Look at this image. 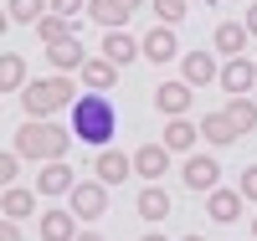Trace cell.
Here are the masks:
<instances>
[{
  "label": "cell",
  "instance_id": "obj_1",
  "mask_svg": "<svg viewBox=\"0 0 257 241\" xmlns=\"http://www.w3.org/2000/svg\"><path fill=\"white\" fill-rule=\"evenodd\" d=\"M72 134L93 149H108L113 144V128H118V108H113V93H82L72 108Z\"/></svg>",
  "mask_w": 257,
  "mask_h": 241
},
{
  "label": "cell",
  "instance_id": "obj_2",
  "mask_svg": "<svg viewBox=\"0 0 257 241\" xmlns=\"http://www.w3.org/2000/svg\"><path fill=\"white\" fill-rule=\"evenodd\" d=\"M72 128H62V123H47V118H31V123H21L16 128V154L21 159H31V164H52L62 159L72 149Z\"/></svg>",
  "mask_w": 257,
  "mask_h": 241
},
{
  "label": "cell",
  "instance_id": "obj_3",
  "mask_svg": "<svg viewBox=\"0 0 257 241\" xmlns=\"http://www.w3.org/2000/svg\"><path fill=\"white\" fill-rule=\"evenodd\" d=\"M77 98L82 93H77V82L67 72H52V77L21 87V108H26V118H52V113H62V108H72Z\"/></svg>",
  "mask_w": 257,
  "mask_h": 241
},
{
  "label": "cell",
  "instance_id": "obj_4",
  "mask_svg": "<svg viewBox=\"0 0 257 241\" xmlns=\"http://www.w3.org/2000/svg\"><path fill=\"white\" fill-rule=\"evenodd\" d=\"M67 205H72V215H77V221H98V215L108 210V185H103V180L77 185V190L67 195Z\"/></svg>",
  "mask_w": 257,
  "mask_h": 241
},
{
  "label": "cell",
  "instance_id": "obj_5",
  "mask_svg": "<svg viewBox=\"0 0 257 241\" xmlns=\"http://www.w3.org/2000/svg\"><path fill=\"white\" fill-rule=\"evenodd\" d=\"M139 6H144V0H88V16L98 21L103 31H123L128 16H134Z\"/></svg>",
  "mask_w": 257,
  "mask_h": 241
},
{
  "label": "cell",
  "instance_id": "obj_6",
  "mask_svg": "<svg viewBox=\"0 0 257 241\" xmlns=\"http://www.w3.org/2000/svg\"><path fill=\"white\" fill-rule=\"evenodd\" d=\"M190 98H196V87H190L185 77H180V82H160V87H155V108H160L165 118H185V113H190Z\"/></svg>",
  "mask_w": 257,
  "mask_h": 241
},
{
  "label": "cell",
  "instance_id": "obj_7",
  "mask_svg": "<svg viewBox=\"0 0 257 241\" xmlns=\"http://www.w3.org/2000/svg\"><path fill=\"white\" fill-rule=\"evenodd\" d=\"M216 87H226L231 98H247L252 87H257V62H247V57H226V67H221V82Z\"/></svg>",
  "mask_w": 257,
  "mask_h": 241
},
{
  "label": "cell",
  "instance_id": "obj_8",
  "mask_svg": "<svg viewBox=\"0 0 257 241\" xmlns=\"http://www.w3.org/2000/svg\"><path fill=\"white\" fill-rule=\"evenodd\" d=\"M242 205H247V195L242 190H206V215H211V221H221V226H231V221H237V215H242Z\"/></svg>",
  "mask_w": 257,
  "mask_h": 241
},
{
  "label": "cell",
  "instance_id": "obj_9",
  "mask_svg": "<svg viewBox=\"0 0 257 241\" xmlns=\"http://www.w3.org/2000/svg\"><path fill=\"white\" fill-rule=\"evenodd\" d=\"M72 190H77L72 164H62V159L41 164V174H36V195H72Z\"/></svg>",
  "mask_w": 257,
  "mask_h": 241
},
{
  "label": "cell",
  "instance_id": "obj_10",
  "mask_svg": "<svg viewBox=\"0 0 257 241\" xmlns=\"http://www.w3.org/2000/svg\"><path fill=\"white\" fill-rule=\"evenodd\" d=\"M180 77L190 87H206V82H221V67H216V57L211 52H185L180 57Z\"/></svg>",
  "mask_w": 257,
  "mask_h": 241
},
{
  "label": "cell",
  "instance_id": "obj_11",
  "mask_svg": "<svg viewBox=\"0 0 257 241\" xmlns=\"http://www.w3.org/2000/svg\"><path fill=\"white\" fill-rule=\"evenodd\" d=\"M77 77H82V87H88V93H113V87H118V67H113L108 57H88Z\"/></svg>",
  "mask_w": 257,
  "mask_h": 241
},
{
  "label": "cell",
  "instance_id": "obj_12",
  "mask_svg": "<svg viewBox=\"0 0 257 241\" xmlns=\"http://www.w3.org/2000/svg\"><path fill=\"white\" fill-rule=\"evenodd\" d=\"M93 164H98V180H103V185H123L128 174H134V159H128L123 149H113V144H108V149H98V159H93Z\"/></svg>",
  "mask_w": 257,
  "mask_h": 241
},
{
  "label": "cell",
  "instance_id": "obj_13",
  "mask_svg": "<svg viewBox=\"0 0 257 241\" xmlns=\"http://www.w3.org/2000/svg\"><path fill=\"white\" fill-rule=\"evenodd\" d=\"M103 57H108L113 67H128L134 57H144V36H128V31H108V36H103Z\"/></svg>",
  "mask_w": 257,
  "mask_h": 241
},
{
  "label": "cell",
  "instance_id": "obj_14",
  "mask_svg": "<svg viewBox=\"0 0 257 241\" xmlns=\"http://www.w3.org/2000/svg\"><path fill=\"white\" fill-rule=\"evenodd\" d=\"M180 174H185V185H190V190H216V185H221V164L211 159V154H190Z\"/></svg>",
  "mask_w": 257,
  "mask_h": 241
},
{
  "label": "cell",
  "instance_id": "obj_15",
  "mask_svg": "<svg viewBox=\"0 0 257 241\" xmlns=\"http://www.w3.org/2000/svg\"><path fill=\"white\" fill-rule=\"evenodd\" d=\"M165 169H170V149L165 144H139L134 149V174H144L149 185L165 180Z\"/></svg>",
  "mask_w": 257,
  "mask_h": 241
},
{
  "label": "cell",
  "instance_id": "obj_16",
  "mask_svg": "<svg viewBox=\"0 0 257 241\" xmlns=\"http://www.w3.org/2000/svg\"><path fill=\"white\" fill-rule=\"evenodd\" d=\"M47 62H52V72H82V41L67 36V41H57V47H47Z\"/></svg>",
  "mask_w": 257,
  "mask_h": 241
},
{
  "label": "cell",
  "instance_id": "obj_17",
  "mask_svg": "<svg viewBox=\"0 0 257 241\" xmlns=\"http://www.w3.org/2000/svg\"><path fill=\"white\" fill-rule=\"evenodd\" d=\"M41 241H77V215H72V205L41 215Z\"/></svg>",
  "mask_w": 257,
  "mask_h": 241
},
{
  "label": "cell",
  "instance_id": "obj_18",
  "mask_svg": "<svg viewBox=\"0 0 257 241\" xmlns=\"http://www.w3.org/2000/svg\"><path fill=\"white\" fill-rule=\"evenodd\" d=\"M201 134H206V144H216V149H226V144H237V139H242V134H237V123L226 118V108L201 118Z\"/></svg>",
  "mask_w": 257,
  "mask_h": 241
},
{
  "label": "cell",
  "instance_id": "obj_19",
  "mask_svg": "<svg viewBox=\"0 0 257 241\" xmlns=\"http://www.w3.org/2000/svg\"><path fill=\"white\" fill-rule=\"evenodd\" d=\"M196 139H201V123H185V118H170L165 123V149H170V154L196 149Z\"/></svg>",
  "mask_w": 257,
  "mask_h": 241
},
{
  "label": "cell",
  "instance_id": "obj_20",
  "mask_svg": "<svg viewBox=\"0 0 257 241\" xmlns=\"http://www.w3.org/2000/svg\"><path fill=\"white\" fill-rule=\"evenodd\" d=\"M247 21H221V26H216V52L221 57H242V47H247Z\"/></svg>",
  "mask_w": 257,
  "mask_h": 241
},
{
  "label": "cell",
  "instance_id": "obj_21",
  "mask_svg": "<svg viewBox=\"0 0 257 241\" xmlns=\"http://www.w3.org/2000/svg\"><path fill=\"white\" fill-rule=\"evenodd\" d=\"M144 57H149V62H170V57H175V26H165V21H160V26L144 36Z\"/></svg>",
  "mask_w": 257,
  "mask_h": 241
},
{
  "label": "cell",
  "instance_id": "obj_22",
  "mask_svg": "<svg viewBox=\"0 0 257 241\" xmlns=\"http://www.w3.org/2000/svg\"><path fill=\"white\" fill-rule=\"evenodd\" d=\"M21 87H26V57L6 52L0 57V93H21Z\"/></svg>",
  "mask_w": 257,
  "mask_h": 241
},
{
  "label": "cell",
  "instance_id": "obj_23",
  "mask_svg": "<svg viewBox=\"0 0 257 241\" xmlns=\"http://www.w3.org/2000/svg\"><path fill=\"white\" fill-rule=\"evenodd\" d=\"M67 36H72V21H67V16L47 11V16L36 21V41H41V47H57V41H67Z\"/></svg>",
  "mask_w": 257,
  "mask_h": 241
},
{
  "label": "cell",
  "instance_id": "obj_24",
  "mask_svg": "<svg viewBox=\"0 0 257 241\" xmlns=\"http://www.w3.org/2000/svg\"><path fill=\"white\" fill-rule=\"evenodd\" d=\"M6 221H26V215L36 210V190H21V185H6Z\"/></svg>",
  "mask_w": 257,
  "mask_h": 241
},
{
  "label": "cell",
  "instance_id": "obj_25",
  "mask_svg": "<svg viewBox=\"0 0 257 241\" xmlns=\"http://www.w3.org/2000/svg\"><path fill=\"white\" fill-rule=\"evenodd\" d=\"M139 215H144V221H165V215H170V195L160 185H144L139 190Z\"/></svg>",
  "mask_w": 257,
  "mask_h": 241
},
{
  "label": "cell",
  "instance_id": "obj_26",
  "mask_svg": "<svg viewBox=\"0 0 257 241\" xmlns=\"http://www.w3.org/2000/svg\"><path fill=\"white\" fill-rule=\"evenodd\" d=\"M226 118L237 123V134H252V128H257V103L252 98H231L226 103Z\"/></svg>",
  "mask_w": 257,
  "mask_h": 241
},
{
  "label": "cell",
  "instance_id": "obj_27",
  "mask_svg": "<svg viewBox=\"0 0 257 241\" xmlns=\"http://www.w3.org/2000/svg\"><path fill=\"white\" fill-rule=\"evenodd\" d=\"M47 11H52V0H11V11H6V16H11V21H26V26H36Z\"/></svg>",
  "mask_w": 257,
  "mask_h": 241
},
{
  "label": "cell",
  "instance_id": "obj_28",
  "mask_svg": "<svg viewBox=\"0 0 257 241\" xmlns=\"http://www.w3.org/2000/svg\"><path fill=\"white\" fill-rule=\"evenodd\" d=\"M149 6H155V16L165 21V26H180L185 11H190V0H149Z\"/></svg>",
  "mask_w": 257,
  "mask_h": 241
},
{
  "label": "cell",
  "instance_id": "obj_29",
  "mask_svg": "<svg viewBox=\"0 0 257 241\" xmlns=\"http://www.w3.org/2000/svg\"><path fill=\"white\" fill-rule=\"evenodd\" d=\"M21 174V154H0V185H16Z\"/></svg>",
  "mask_w": 257,
  "mask_h": 241
},
{
  "label": "cell",
  "instance_id": "obj_30",
  "mask_svg": "<svg viewBox=\"0 0 257 241\" xmlns=\"http://www.w3.org/2000/svg\"><path fill=\"white\" fill-rule=\"evenodd\" d=\"M237 190H242L247 200L257 205V164H247V169H242V185H237Z\"/></svg>",
  "mask_w": 257,
  "mask_h": 241
},
{
  "label": "cell",
  "instance_id": "obj_31",
  "mask_svg": "<svg viewBox=\"0 0 257 241\" xmlns=\"http://www.w3.org/2000/svg\"><path fill=\"white\" fill-rule=\"evenodd\" d=\"M52 11H57V16H67V21H72V16L82 11V0H52Z\"/></svg>",
  "mask_w": 257,
  "mask_h": 241
},
{
  "label": "cell",
  "instance_id": "obj_32",
  "mask_svg": "<svg viewBox=\"0 0 257 241\" xmlns=\"http://www.w3.org/2000/svg\"><path fill=\"white\" fill-rule=\"evenodd\" d=\"M0 241H21V231H16V221H6V226H0Z\"/></svg>",
  "mask_w": 257,
  "mask_h": 241
},
{
  "label": "cell",
  "instance_id": "obj_33",
  "mask_svg": "<svg viewBox=\"0 0 257 241\" xmlns=\"http://www.w3.org/2000/svg\"><path fill=\"white\" fill-rule=\"evenodd\" d=\"M247 31L257 36V6H247Z\"/></svg>",
  "mask_w": 257,
  "mask_h": 241
},
{
  "label": "cell",
  "instance_id": "obj_34",
  "mask_svg": "<svg viewBox=\"0 0 257 241\" xmlns=\"http://www.w3.org/2000/svg\"><path fill=\"white\" fill-rule=\"evenodd\" d=\"M77 241H103V236H98V231H82V236H77Z\"/></svg>",
  "mask_w": 257,
  "mask_h": 241
},
{
  "label": "cell",
  "instance_id": "obj_35",
  "mask_svg": "<svg viewBox=\"0 0 257 241\" xmlns=\"http://www.w3.org/2000/svg\"><path fill=\"white\" fill-rule=\"evenodd\" d=\"M144 241H165V236H160V231H149V236H144Z\"/></svg>",
  "mask_w": 257,
  "mask_h": 241
},
{
  "label": "cell",
  "instance_id": "obj_36",
  "mask_svg": "<svg viewBox=\"0 0 257 241\" xmlns=\"http://www.w3.org/2000/svg\"><path fill=\"white\" fill-rule=\"evenodd\" d=\"M185 241H206V236H185Z\"/></svg>",
  "mask_w": 257,
  "mask_h": 241
},
{
  "label": "cell",
  "instance_id": "obj_37",
  "mask_svg": "<svg viewBox=\"0 0 257 241\" xmlns=\"http://www.w3.org/2000/svg\"><path fill=\"white\" fill-rule=\"evenodd\" d=\"M252 241H257V221H252Z\"/></svg>",
  "mask_w": 257,
  "mask_h": 241
}]
</instances>
